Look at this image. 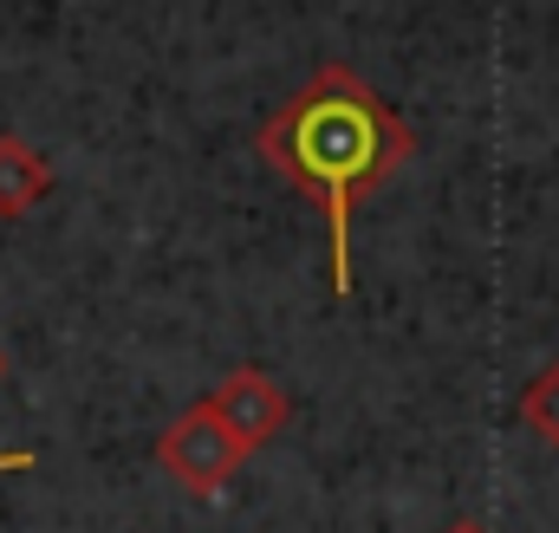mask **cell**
<instances>
[{
	"instance_id": "cell-1",
	"label": "cell",
	"mask_w": 559,
	"mask_h": 533,
	"mask_svg": "<svg viewBox=\"0 0 559 533\" xmlns=\"http://www.w3.org/2000/svg\"><path fill=\"white\" fill-rule=\"evenodd\" d=\"M261 163L280 169L319 215L332 248V293L352 299V215L358 202L417 156V131L352 66H319L254 137Z\"/></svg>"
},
{
	"instance_id": "cell-2",
	"label": "cell",
	"mask_w": 559,
	"mask_h": 533,
	"mask_svg": "<svg viewBox=\"0 0 559 533\" xmlns=\"http://www.w3.org/2000/svg\"><path fill=\"white\" fill-rule=\"evenodd\" d=\"M156 462L169 482H182L189 495H222L235 482V469L248 462V449L222 429V416L209 403H189L163 436H156Z\"/></svg>"
},
{
	"instance_id": "cell-3",
	"label": "cell",
	"mask_w": 559,
	"mask_h": 533,
	"mask_svg": "<svg viewBox=\"0 0 559 533\" xmlns=\"http://www.w3.org/2000/svg\"><path fill=\"white\" fill-rule=\"evenodd\" d=\"M209 410L222 416V429L254 455V449H267L280 429H286V416H293V398H286V384H280L274 371H261V365H235L215 391H209Z\"/></svg>"
},
{
	"instance_id": "cell-4",
	"label": "cell",
	"mask_w": 559,
	"mask_h": 533,
	"mask_svg": "<svg viewBox=\"0 0 559 533\" xmlns=\"http://www.w3.org/2000/svg\"><path fill=\"white\" fill-rule=\"evenodd\" d=\"M52 196V163L46 150H33L26 137H0V222L33 215Z\"/></svg>"
},
{
	"instance_id": "cell-5",
	"label": "cell",
	"mask_w": 559,
	"mask_h": 533,
	"mask_svg": "<svg viewBox=\"0 0 559 533\" xmlns=\"http://www.w3.org/2000/svg\"><path fill=\"white\" fill-rule=\"evenodd\" d=\"M514 410H521V423H527L540 442H554V449H559V358L534 378V384H527V391H521Z\"/></svg>"
},
{
	"instance_id": "cell-6",
	"label": "cell",
	"mask_w": 559,
	"mask_h": 533,
	"mask_svg": "<svg viewBox=\"0 0 559 533\" xmlns=\"http://www.w3.org/2000/svg\"><path fill=\"white\" fill-rule=\"evenodd\" d=\"M39 455L33 449H0V475H13V469H33Z\"/></svg>"
},
{
	"instance_id": "cell-7",
	"label": "cell",
	"mask_w": 559,
	"mask_h": 533,
	"mask_svg": "<svg viewBox=\"0 0 559 533\" xmlns=\"http://www.w3.org/2000/svg\"><path fill=\"white\" fill-rule=\"evenodd\" d=\"M442 533H488V521H475V514H462V521H449Z\"/></svg>"
},
{
	"instance_id": "cell-8",
	"label": "cell",
	"mask_w": 559,
	"mask_h": 533,
	"mask_svg": "<svg viewBox=\"0 0 559 533\" xmlns=\"http://www.w3.org/2000/svg\"><path fill=\"white\" fill-rule=\"evenodd\" d=\"M0 378H7V352H0Z\"/></svg>"
}]
</instances>
